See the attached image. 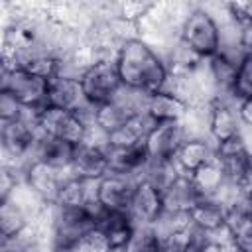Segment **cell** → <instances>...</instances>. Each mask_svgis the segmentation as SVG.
Wrapping results in <instances>:
<instances>
[{
	"label": "cell",
	"mask_w": 252,
	"mask_h": 252,
	"mask_svg": "<svg viewBox=\"0 0 252 252\" xmlns=\"http://www.w3.org/2000/svg\"><path fill=\"white\" fill-rule=\"evenodd\" d=\"M226 250H228V246H224L215 236H209L201 230H199V234L195 236V240L189 248V252H226Z\"/></svg>",
	"instance_id": "obj_29"
},
{
	"label": "cell",
	"mask_w": 252,
	"mask_h": 252,
	"mask_svg": "<svg viewBox=\"0 0 252 252\" xmlns=\"http://www.w3.org/2000/svg\"><path fill=\"white\" fill-rule=\"evenodd\" d=\"M79 81L85 100L91 106L110 102L122 91V81L114 59H94L79 73Z\"/></svg>",
	"instance_id": "obj_3"
},
{
	"label": "cell",
	"mask_w": 252,
	"mask_h": 252,
	"mask_svg": "<svg viewBox=\"0 0 252 252\" xmlns=\"http://www.w3.org/2000/svg\"><path fill=\"white\" fill-rule=\"evenodd\" d=\"M154 124L156 122L146 112H142V114L134 116L130 122H126L124 126H120L118 130L106 134V148L108 150H122V148L142 146Z\"/></svg>",
	"instance_id": "obj_17"
},
{
	"label": "cell",
	"mask_w": 252,
	"mask_h": 252,
	"mask_svg": "<svg viewBox=\"0 0 252 252\" xmlns=\"http://www.w3.org/2000/svg\"><path fill=\"white\" fill-rule=\"evenodd\" d=\"M33 122L39 136L59 138L73 146H81L83 142H87L91 132V126L85 122V118L79 112H71L55 106H43L39 110H33Z\"/></svg>",
	"instance_id": "obj_2"
},
{
	"label": "cell",
	"mask_w": 252,
	"mask_h": 252,
	"mask_svg": "<svg viewBox=\"0 0 252 252\" xmlns=\"http://www.w3.org/2000/svg\"><path fill=\"white\" fill-rule=\"evenodd\" d=\"M75 152H77V146H73L65 140L51 138V136H39L35 150H33V159L41 161L57 171L71 173Z\"/></svg>",
	"instance_id": "obj_14"
},
{
	"label": "cell",
	"mask_w": 252,
	"mask_h": 252,
	"mask_svg": "<svg viewBox=\"0 0 252 252\" xmlns=\"http://www.w3.org/2000/svg\"><path fill=\"white\" fill-rule=\"evenodd\" d=\"M26 108L8 93H0V118L2 122H14V120H20L26 116Z\"/></svg>",
	"instance_id": "obj_28"
},
{
	"label": "cell",
	"mask_w": 252,
	"mask_h": 252,
	"mask_svg": "<svg viewBox=\"0 0 252 252\" xmlns=\"http://www.w3.org/2000/svg\"><path fill=\"white\" fill-rule=\"evenodd\" d=\"M2 91L12 94L26 110H39L47 104L49 81L18 65H8L2 71Z\"/></svg>",
	"instance_id": "obj_5"
},
{
	"label": "cell",
	"mask_w": 252,
	"mask_h": 252,
	"mask_svg": "<svg viewBox=\"0 0 252 252\" xmlns=\"http://www.w3.org/2000/svg\"><path fill=\"white\" fill-rule=\"evenodd\" d=\"M159 234L154 226L136 224V230L122 252H158Z\"/></svg>",
	"instance_id": "obj_25"
},
{
	"label": "cell",
	"mask_w": 252,
	"mask_h": 252,
	"mask_svg": "<svg viewBox=\"0 0 252 252\" xmlns=\"http://www.w3.org/2000/svg\"><path fill=\"white\" fill-rule=\"evenodd\" d=\"M185 47H189L199 59L207 61L215 57L220 49V30L215 18L207 10H193L185 16L181 24V37Z\"/></svg>",
	"instance_id": "obj_4"
},
{
	"label": "cell",
	"mask_w": 252,
	"mask_h": 252,
	"mask_svg": "<svg viewBox=\"0 0 252 252\" xmlns=\"http://www.w3.org/2000/svg\"><path fill=\"white\" fill-rule=\"evenodd\" d=\"M228 248L234 252H252V220L246 219H226Z\"/></svg>",
	"instance_id": "obj_24"
},
{
	"label": "cell",
	"mask_w": 252,
	"mask_h": 252,
	"mask_svg": "<svg viewBox=\"0 0 252 252\" xmlns=\"http://www.w3.org/2000/svg\"><path fill=\"white\" fill-rule=\"evenodd\" d=\"M189 217L195 228H199L209 236H215L226 228L228 209H226V203L220 201L219 197H203L189 211Z\"/></svg>",
	"instance_id": "obj_13"
},
{
	"label": "cell",
	"mask_w": 252,
	"mask_h": 252,
	"mask_svg": "<svg viewBox=\"0 0 252 252\" xmlns=\"http://www.w3.org/2000/svg\"><path fill=\"white\" fill-rule=\"evenodd\" d=\"M161 193H163V209H165V213H189L203 199V195L195 187L191 175H185V173H181Z\"/></svg>",
	"instance_id": "obj_16"
},
{
	"label": "cell",
	"mask_w": 252,
	"mask_h": 252,
	"mask_svg": "<svg viewBox=\"0 0 252 252\" xmlns=\"http://www.w3.org/2000/svg\"><path fill=\"white\" fill-rule=\"evenodd\" d=\"M185 140L187 134L183 122H158L148 132L144 140V148L150 156V161L173 159Z\"/></svg>",
	"instance_id": "obj_7"
},
{
	"label": "cell",
	"mask_w": 252,
	"mask_h": 252,
	"mask_svg": "<svg viewBox=\"0 0 252 252\" xmlns=\"http://www.w3.org/2000/svg\"><path fill=\"white\" fill-rule=\"evenodd\" d=\"M146 114L158 124V122H183V118L189 114V102L173 93L171 89H161L158 93L148 94L146 100Z\"/></svg>",
	"instance_id": "obj_12"
},
{
	"label": "cell",
	"mask_w": 252,
	"mask_h": 252,
	"mask_svg": "<svg viewBox=\"0 0 252 252\" xmlns=\"http://www.w3.org/2000/svg\"><path fill=\"white\" fill-rule=\"evenodd\" d=\"M191 179L203 197H220V193L228 187L224 171L217 159H211L205 165H201L197 171H193Z\"/></svg>",
	"instance_id": "obj_22"
},
{
	"label": "cell",
	"mask_w": 252,
	"mask_h": 252,
	"mask_svg": "<svg viewBox=\"0 0 252 252\" xmlns=\"http://www.w3.org/2000/svg\"><path fill=\"white\" fill-rule=\"evenodd\" d=\"M240 49L244 57H252V24H240Z\"/></svg>",
	"instance_id": "obj_31"
},
{
	"label": "cell",
	"mask_w": 252,
	"mask_h": 252,
	"mask_svg": "<svg viewBox=\"0 0 252 252\" xmlns=\"http://www.w3.org/2000/svg\"><path fill=\"white\" fill-rule=\"evenodd\" d=\"M2 252H30L28 244L18 240H2Z\"/></svg>",
	"instance_id": "obj_33"
},
{
	"label": "cell",
	"mask_w": 252,
	"mask_h": 252,
	"mask_svg": "<svg viewBox=\"0 0 252 252\" xmlns=\"http://www.w3.org/2000/svg\"><path fill=\"white\" fill-rule=\"evenodd\" d=\"M45 106H55V108H63V110H71V112H79L85 106H89V102L85 100L79 77L65 75V73L53 77L49 81Z\"/></svg>",
	"instance_id": "obj_10"
},
{
	"label": "cell",
	"mask_w": 252,
	"mask_h": 252,
	"mask_svg": "<svg viewBox=\"0 0 252 252\" xmlns=\"http://www.w3.org/2000/svg\"><path fill=\"white\" fill-rule=\"evenodd\" d=\"M67 252H112V248H110L104 232L98 226H94V228L87 230Z\"/></svg>",
	"instance_id": "obj_27"
},
{
	"label": "cell",
	"mask_w": 252,
	"mask_h": 252,
	"mask_svg": "<svg viewBox=\"0 0 252 252\" xmlns=\"http://www.w3.org/2000/svg\"><path fill=\"white\" fill-rule=\"evenodd\" d=\"M106 152H108V161H110L112 173H122V175H132V177L142 179L150 165V156H148L144 144L134 146V148H122V150L106 148Z\"/></svg>",
	"instance_id": "obj_18"
},
{
	"label": "cell",
	"mask_w": 252,
	"mask_h": 252,
	"mask_svg": "<svg viewBox=\"0 0 252 252\" xmlns=\"http://www.w3.org/2000/svg\"><path fill=\"white\" fill-rule=\"evenodd\" d=\"M228 12L236 24H252V2L228 4Z\"/></svg>",
	"instance_id": "obj_30"
},
{
	"label": "cell",
	"mask_w": 252,
	"mask_h": 252,
	"mask_svg": "<svg viewBox=\"0 0 252 252\" xmlns=\"http://www.w3.org/2000/svg\"><path fill=\"white\" fill-rule=\"evenodd\" d=\"M98 228L104 232L112 252H122L136 230V222L130 213H106Z\"/></svg>",
	"instance_id": "obj_20"
},
{
	"label": "cell",
	"mask_w": 252,
	"mask_h": 252,
	"mask_svg": "<svg viewBox=\"0 0 252 252\" xmlns=\"http://www.w3.org/2000/svg\"><path fill=\"white\" fill-rule=\"evenodd\" d=\"M94 181H83L79 177H73L69 173V177H65V181L59 187L57 199L53 205L63 207V209H79L85 207L91 199H94V187L87 189L89 185H93Z\"/></svg>",
	"instance_id": "obj_23"
},
{
	"label": "cell",
	"mask_w": 252,
	"mask_h": 252,
	"mask_svg": "<svg viewBox=\"0 0 252 252\" xmlns=\"http://www.w3.org/2000/svg\"><path fill=\"white\" fill-rule=\"evenodd\" d=\"M211 159H215V148H211V144L203 138H187L173 158L179 171L185 175H191Z\"/></svg>",
	"instance_id": "obj_19"
},
{
	"label": "cell",
	"mask_w": 252,
	"mask_h": 252,
	"mask_svg": "<svg viewBox=\"0 0 252 252\" xmlns=\"http://www.w3.org/2000/svg\"><path fill=\"white\" fill-rule=\"evenodd\" d=\"M232 96L238 102L252 98V57H244L238 65L232 83Z\"/></svg>",
	"instance_id": "obj_26"
},
{
	"label": "cell",
	"mask_w": 252,
	"mask_h": 252,
	"mask_svg": "<svg viewBox=\"0 0 252 252\" xmlns=\"http://www.w3.org/2000/svg\"><path fill=\"white\" fill-rule=\"evenodd\" d=\"M122 87L152 94L167 87L169 69L144 39L130 37L120 43L114 57Z\"/></svg>",
	"instance_id": "obj_1"
},
{
	"label": "cell",
	"mask_w": 252,
	"mask_h": 252,
	"mask_svg": "<svg viewBox=\"0 0 252 252\" xmlns=\"http://www.w3.org/2000/svg\"><path fill=\"white\" fill-rule=\"evenodd\" d=\"M28 228V215L24 207L8 197L0 201V232L2 240H18Z\"/></svg>",
	"instance_id": "obj_21"
},
{
	"label": "cell",
	"mask_w": 252,
	"mask_h": 252,
	"mask_svg": "<svg viewBox=\"0 0 252 252\" xmlns=\"http://www.w3.org/2000/svg\"><path fill=\"white\" fill-rule=\"evenodd\" d=\"M110 171L108 152L104 144L96 142H83L77 146L75 159L71 165V175L83 181H98Z\"/></svg>",
	"instance_id": "obj_9"
},
{
	"label": "cell",
	"mask_w": 252,
	"mask_h": 252,
	"mask_svg": "<svg viewBox=\"0 0 252 252\" xmlns=\"http://www.w3.org/2000/svg\"><path fill=\"white\" fill-rule=\"evenodd\" d=\"M242 130V122L238 116V110L230 106L222 98H215L209 108V134L215 138V142H224L234 136H238Z\"/></svg>",
	"instance_id": "obj_15"
},
{
	"label": "cell",
	"mask_w": 252,
	"mask_h": 252,
	"mask_svg": "<svg viewBox=\"0 0 252 252\" xmlns=\"http://www.w3.org/2000/svg\"><path fill=\"white\" fill-rule=\"evenodd\" d=\"M236 110H238L242 126H252V98L250 100H240Z\"/></svg>",
	"instance_id": "obj_32"
},
{
	"label": "cell",
	"mask_w": 252,
	"mask_h": 252,
	"mask_svg": "<svg viewBox=\"0 0 252 252\" xmlns=\"http://www.w3.org/2000/svg\"><path fill=\"white\" fill-rule=\"evenodd\" d=\"M138 181V177L110 171L94 183V199L106 213H128Z\"/></svg>",
	"instance_id": "obj_6"
},
{
	"label": "cell",
	"mask_w": 252,
	"mask_h": 252,
	"mask_svg": "<svg viewBox=\"0 0 252 252\" xmlns=\"http://www.w3.org/2000/svg\"><path fill=\"white\" fill-rule=\"evenodd\" d=\"M130 217L134 219L136 224H146V226H154L161 215L165 213L163 209V193L159 187H156L152 181L148 179H140L128 209Z\"/></svg>",
	"instance_id": "obj_8"
},
{
	"label": "cell",
	"mask_w": 252,
	"mask_h": 252,
	"mask_svg": "<svg viewBox=\"0 0 252 252\" xmlns=\"http://www.w3.org/2000/svg\"><path fill=\"white\" fill-rule=\"evenodd\" d=\"M24 181H26L28 189L47 205V203H55L59 187L65 181V177H63V171H57V169L33 159L24 169Z\"/></svg>",
	"instance_id": "obj_11"
}]
</instances>
